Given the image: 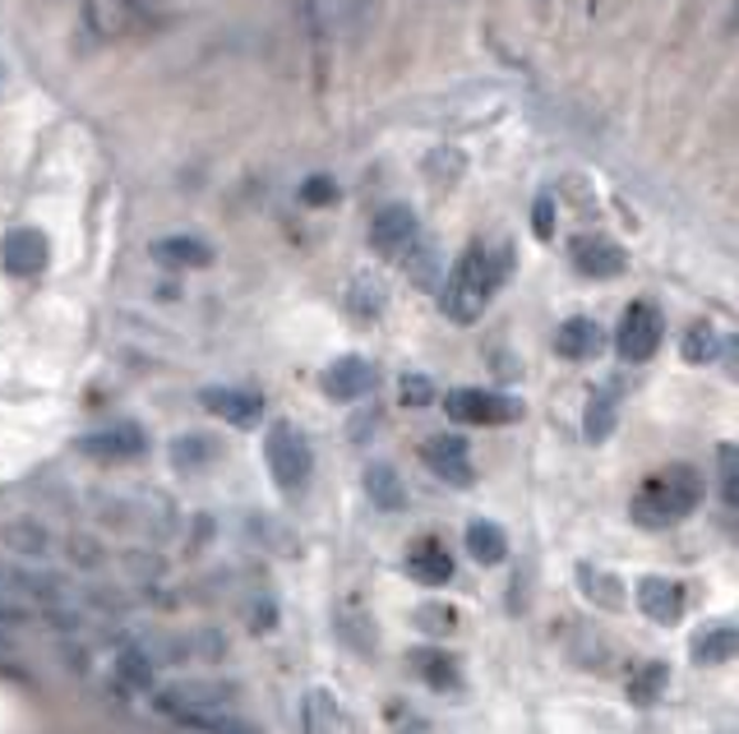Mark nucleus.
<instances>
[{"label": "nucleus", "instance_id": "ddd939ff", "mask_svg": "<svg viewBox=\"0 0 739 734\" xmlns=\"http://www.w3.org/2000/svg\"><path fill=\"white\" fill-rule=\"evenodd\" d=\"M153 706L163 712L167 721L185 725V730H199V734H259L246 716H236V712H195V706H171L163 698H153Z\"/></svg>", "mask_w": 739, "mask_h": 734}, {"label": "nucleus", "instance_id": "a211bd4d", "mask_svg": "<svg viewBox=\"0 0 739 734\" xmlns=\"http://www.w3.org/2000/svg\"><path fill=\"white\" fill-rule=\"evenodd\" d=\"M365 494H370V504L384 508V513L407 508V485H403V476L388 462H370L365 466Z\"/></svg>", "mask_w": 739, "mask_h": 734}, {"label": "nucleus", "instance_id": "c9c22d12", "mask_svg": "<svg viewBox=\"0 0 739 734\" xmlns=\"http://www.w3.org/2000/svg\"><path fill=\"white\" fill-rule=\"evenodd\" d=\"M347 305H352V314H361V319H375V314L384 310V286H375L370 277H356Z\"/></svg>", "mask_w": 739, "mask_h": 734}, {"label": "nucleus", "instance_id": "dca6fc26", "mask_svg": "<svg viewBox=\"0 0 739 734\" xmlns=\"http://www.w3.org/2000/svg\"><path fill=\"white\" fill-rule=\"evenodd\" d=\"M739 657V623H707L694 638V661L698 665H726Z\"/></svg>", "mask_w": 739, "mask_h": 734}, {"label": "nucleus", "instance_id": "e433bc0d", "mask_svg": "<svg viewBox=\"0 0 739 734\" xmlns=\"http://www.w3.org/2000/svg\"><path fill=\"white\" fill-rule=\"evenodd\" d=\"M407 273H412L416 286H426V292H430V286L439 282V254H435V245H416L412 259H407Z\"/></svg>", "mask_w": 739, "mask_h": 734}, {"label": "nucleus", "instance_id": "ea45409f", "mask_svg": "<svg viewBox=\"0 0 739 734\" xmlns=\"http://www.w3.org/2000/svg\"><path fill=\"white\" fill-rule=\"evenodd\" d=\"M29 619H33L29 600H19V596H10V591H0V628H23Z\"/></svg>", "mask_w": 739, "mask_h": 734}, {"label": "nucleus", "instance_id": "2f4dec72", "mask_svg": "<svg viewBox=\"0 0 739 734\" xmlns=\"http://www.w3.org/2000/svg\"><path fill=\"white\" fill-rule=\"evenodd\" d=\"M375 14H379V0H333V19L347 33H365L375 23Z\"/></svg>", "mask_w": 739, "mask_h": 734}, {"label": "nucleus", "instance_id": "6e6552de", "mask_svg": "<svg viewBox=\"0 0 739 734\" xmlns=\"http://www.w3.org/2000/svg\"><path fill=\"white\" fill-rule=\"evenodd\" d=\"M46 259H51V245H46V235L38 227H14L6 241H0V264H6L10 277H33L46 269Z\"/></svg>", "mask_w": 739, "mask_h": 734}, {"label": "nucleus", "instance_id": "b1692460", "mask_svg": "<svg viewBox=\"0 0 739 734\" xmlns=\"http://www.w3.org/2000/svg\"><path fill=\"white\" fill-rule=\"evenodd\" d=\"M467 555L477 564H486V568H495V564L509 559V541H504V532H499L495 522H471V527H467Z\"/></svg>", "mask_w": 739, "mask_h": 734}, {"label": "nucleus", "instance_id": "a878e982", "mask_svg": "<svg viewBox=\"0 0 739 734\" xmlns=\"http://www.w3.org/2000/svg\"><path fill=\"white\" fill-rule=\"evenodd\" d=\"M301 721H305V734H342V716H337V702L329 689H314L305 698Z\"/></svg>", "mask_w": 739, "mask_h": 734}, {"label": "nucleus", "instance_id": "1a4fd4ad", "mask_svg": "<svg viewBox=\"0 0 739 734\" xmlns=\"http://www.w3.org/2000/svg\"><path fill=\"white\" fill-rule=\"evenodd\" d=\"M153 698H163L171 706H195V712H231L236 689L222 679H176V684L157 689Z\"/></svg>", "mask_w": 739, "mask_h": 734}, {"label": "nucleus", "instance_id": "39448f33", "mask_svg": "<svg viewBox=\"0 0 739 734\" xmlns=\"http://www.w3.org/2000/svg\"><path fill=\"white\" fill-rule=\"evenodd\" d=\"M662 333H666L662 310H656L652 301H633V305L624 310L620 328H615V352H620L628 365L652 360L656 347H662Z\"/></svg>", "mask_w": 739, "mask_h": 734}, {"label": "nucleus", "instance_id": "c03bdc74", "mask_svg": "<svg viewBox=\"0 0 739 734\" xmlns=\"http://www.w3.org/2000/svg\"><path fill=\"white\" fill-rule=\"evenodd\" d=\"M532 231L541 235V241L554 231V199H550V195H545V199H537V208H532Z\"/></svg>", "mask_w": 739, "mask_h": 734}, {"label": "nucleus", "instance_id": "5701e85b", "mask_svg": "<svg viewBox=\"0 0 739 734\" xmlns=\"http://www.w3.org/2000/svg\"><path fill=\"white\" fill-rule=\"evenodd\" d=\"M577 587L587 591L592 606L601 610H624V583L615 578V573H601L592 564H577Z\"/></svg>", "mask_w": 739, "mask_h": 734}, {"label": "nucleus", "instance_id": "412c9836", "mask_svg": "<svg viewBox=\"0 0 739 734\" xmlns=\"http://www.w3.org/2000/svg\"><path fill=\"white\" fill-rule=\"evenodd\" d=\"M407 573L420 583V587H444L448 578H454V559L444 555V545L435 541H420L412 555H407Z\"/></svg>", "mask_w": 739, "mask_h": 734}, {"label": "nucleus", "instance_id": "393cba45", "mask_svg": "<svg viewBox=\"0 0 739 734\" xmlns=\"http://www.w3.org/2000/svg\"><path fill=\"white\" fill-rule=\"evenodd\" d=\"M153 657H148V647H139V642H121V651H116V679L125 689H153Z\"/></svg>", "mask_w": 739, "mask_h": 734}, {"label": "nucleus", "instance_id": "20e7f679", "mask_svg": "<svg viewBox=\"0 0 739 734\" xmlns=\"http://www.w3.org/2000/svg\"><path fill=\"white\" fill-rule=\"evenodd\" d=\"M444 411L458 426H513L522 421V402L504 398V392H486V388H454L444 398Z\"/></svg>", "mask_w": 739, "mask_h": 734}, {"label": "nucleus", "instance_id": "0eeeda50", "mask_svg": "<svg viewBox=\"0 0 739 734\" xmlns=\"http://www.w3.org/2000/svg\"><path fill=\"white\" fill-rule=\"evenodd\" d=\"M420 462H426L444 485L467 490L471 481H477V466H471L467 439H458V434H430L426 443H420Z\"/></svg>", "mask_w": 739, "mask_h": 734}, {"label": "nucleus", "instance_id": "72a5a7b5", "mask_svg": "<svg viewBox=\"0 0 739 734\" xmlns=\"http://www.w3.org/2000/svg\"><path fill=\"white\" fill-rule=\"evenodd\" d=\"M717 471H721V500L730 508H739V443H721Z\"/></svg>", "mask_w": 739, "mask_h": 734}, {"label": "nucleus", "instance_id": "79ce46f5", "mask_svg": "<svg viewBox=\"0 0 739 734\" xmlns=\"http://www.w3.org/2000/svg\"><path fill=\"white\" fill-rule=\"evenodd\" d=\"M84 606H93L102 615H116V610H125V596L112 587H93V591H84Z\"/></svg>", "mask_w": 739, "mask_h": 734}, {"label": "nucleus", "instance_id": "c756f323", "mask_svg": "<svg viewBox=\"0 0 739 734\" xmlns=\"http://www.w3.org/2000/svg\"><path fill=\"white\" fill-rule=\"evenodd\" d=\"M208 462H214V439L208 434H180L171 443V466L176 471H199Z\"/></svg>", "mask_w": 739, "mask_h": 734}, {"label": "nucleus", "instance_id": "423d86ee", "mask_svg": "<svg viewBox=\"0 0 739 734\" xmlns=\"http://www.w3.org/2000/svg\"><path fill=\"white\" fill-rule=\"evenodd\" d=\"M420 245V222L407 203H388L384 213L370 222V250L379 259H393V264H407L412 250Z\"/></svg>", "mask_w": 739, "mask_h": 734}, {"label": "nucleus", "instance_id": "de8ad7c7", "mask_svg": "<svg viewBox=\"0 0 739 734\" xmlns=\"http://www.w3.org/2000/svg\"><path fill=\"white\" fill-rule=\"evenodd\" d=\"M6 651H14V638H10V628H0V657H6Z\"/></svg>", "mask_w": 739, "mask_h": 734}, {"label": "nucleus", "instance_id": "7ed1b4c3", "mask_svg": "<svg viewBox=\"0 0 739 734\" xmlns=\"http://www.w3.org/2000/svg\"><path fill=\"white\" fill-rule=\"evenodd\" d=\"M263 462H269L273 481L282 485V494H296L305 481H310V443L301 439L296 426L278 421L269 430V443H263Z\"/></svg>", "mask_w": 739, "mask_h": 734}, {"label": "nucleus", "instance_id": "bb28decb", "mask_svg": "<svg viewBox=\"0 0 739 734\" xmlns=\"http://www.w3.org/2000/svg\"><path fill=\"white\" fill-rule=\"evenodd\" d=\"M666 684H670V665L666 661H652V665H643L638 674L628 679V702L633 706H652L656 698L666 693Z\"/></svg>", "mask_w": 739, "mask_h": 734}, {"label": "nucleus", "instance_id": "2eb2a0df", "mask_svg": "<svg viewBox=\"0 0 739 734\" xmlns=\"http://www.w3.org/2000/svg\"><path fill=\"white\" fill-rule=\"evenodd\" d=\"M573 269L583 277H615V273H624V250L615 241H605V235H577Z\"/></svg>", "mask_w": 739, "mask_h": 734}, {"label": "nucleus", "instance_id": "9d476101", "mask_svg": "<svg viewBox=\"0 0 739 734\" xmlns=\"http://www.w3.org/2000/svg\"><path fill=\"white\" fill-rule=\"evenodd\" d=\"M0 545H6L14 559L42 564V559H51V549H56V536H51V527L38 517H6L0 522Z\"/></svg>", "mask_w": 739, "mask_h": 734}, {"label": "nucleus", "instance_id": "c85d7f7f", "mask_svg": "<svg viewBox=\"0 0 739 734\" xmlns=\"http://www.w3.org/2000/svg\"><path fill=\"white\" fill-rule=\"evenodd\" d=\"M65 555H70L74 568H84V573L107 568V545H102L97 536H89V532H70L65 536Z\"/></svg>", "mask_w": 739, "mask_h": 734}, {"label": "nucleus", "instance_id": "7c9ffc66", "mask_svg": "<svg viewBox=\"0 0 739 734\" xmlns=\"http://www.w3.org/2000/svg\"><path fill=\"white\" fill-rule=\"evenodd\" d=\"M583 434L587 443H605L615 434V402L605 398V392H596V398L587 402V416H583Z\"/></svg>", "mask_w": 739, "mask_h": 734}, {"label": "nucleus", "instance_id": "473e14b6", "mask_svg": "<svg viewBox=\"0 0 739 734\" xmlns=\"http://www.w3.org/2000/svg\"><path fill=\"white\" fill-rule=\"evenodd\" d=\"M717 347H721V337H717V328H711L707 319H698L689 333H684V360H689V365H702V360H711V356H717Z\"/></svg>", "mask_w": 739, "mask_h": 734}, {"label": "nucleus", "instance_id": "37998d69", "mask_svg": "<svg viewBox=\"0 0 739 734\" xmlns=\"http://www.w3.org/2000/svg\"><path fill=\"white\" fill-rule=\"evenodd\" d=\"M301 199H305V203H333V199H337V186H333L329 176H310L305 186H301Z\"/></svg>", "mask_w": 739, "mask_h": 734}, {"label": "nucleus", "instance_id": "4c0bfd02", "mask_svg": "<svg viewBox=\"0 0 739 734\" xmlns=\"http://www.w3.org/2000/svg\"><path fill=\"white\" fill-rule=\"evenodd\" d=\"M398 398H403V407H430L435 402V384L426 375H403Z\"/></svg>", "mask_w": 739, "mask_h": 734}, {"label": "nucleus", "instance_id": "4be33fe9", "mask_svg": "<svg viewBox=\"0 0 739 734\" xmlns=\"http://www.w3.org/2000/svg\"><path fill=\"white\" fill-rule=\"evenodd\" d=\"M412 670L426 679L430 689H458V661L448 657V651H439V647H412Z\"/></svg>", "mask_w": 739, "mask_h": 734}, {"label": "nucleus", "instance_id": "f03ea898", "mask_svg": "<svg viewBox=\"0 0 739 734\" xmlns=\"http://www.w3.org/2000/svg\"><path fill=\"white\" fill-rule=\"evenodd\" d=\"M702 504V481L694 466H666L662 476H652L628 504V517L643 532H666L679 517H689Z\"/></svg>", "mask_w": 739, "mask_h": 734}, {"label": "nucleus", "instance_id": "4468645a", "mask_svg": "<svg viewBox=\"0 0 739 734\" xmlns=\"http://www.w3.org/2000/svg\"><path fill=\"white\" fill-rule=\"evenodd\" d=\"M638 610L662 623V628H675L684 619V587L670 583V578H643L638 583Z\"/></svg>", "mask_w": 739, "mask_h": 734}, {"label": "nucleus", "instance_id": "a18cd8bd", "mask_svg": "<svg viewBox=\"0 0 739 734\" xmlns=\"http://www.w3.org/2000/svg\"><path fill=\"white\" fill-rule=\"evenodd\" d=\"M416 619H420V623H439V628H448V633H454V623H458L454 610H420Z\"/></svg>", "mask_w": 739, "mask_h": 734}, {"label": "nucleus", "instance_id": "f704fd0d", "mask_svg": "<svg viewBox=\"0 0 739 734\" xmlns=\"http://www.w3.org/2000/svg\"><path fill=\"white\" fill-rule=\"evenodd\" d=\"M185 651H190V661H208V665H218L227 657V642L218 628H199V633L185 638Z\"/></svg>", "mask_w": 739, "mask_h": 734}, {"label": "nucleus", "instance_id": "f257e3e1", "mask_svg": "<svg viewBox=\"0 0 739 734\" xmlns=\"http://www.w3.org/2000/svg\"><path fill=\"white\" fill-rule=\"evenodd\" d=\"M513 273V250L504 245L499 254H490L486 245H471L458 264H454V273H448V282H444V314L454 324H477L481 319V310H486V301H490V292L499 282H504Z\"/></svg>", "mask_w": 739, "mask_h": 734}, {"label": "nucleus", "instance_id": "f8f14e48", "mask_svg": "<svg viewBox=\"0 0 739 734\" xmlns=\"http://www.w3.org/2000/svg\"><path fill=\"white\" fill-rule=\"evenodd\" d=\"M199 402L214 416H222V421H231L236 430H254L263 421V398L246 388H204Z\"/></svg>", "mask_w": 739, "mask_h": 734}, {"label": "nucleus", "instance_id": "49530a36", "mask_svg": "<svg viewBox=\"0 0 739 734\" xmlns=\"http://www.w3.org/2000/svg\"><path fill=\"white\" fill-rule=\"evenodd\" d=\"M726 29H730V33H739V0H735L730 14H726Z\"/></svg>", "mask_w": 739, "mask_h": 734}, {"label": "nucleus", "instance_id": "58836bf2", "mask_svg": "<svg viewBox=\"0 0 739 734\" xmlns=\"http://www.w3.org/2000/svg\"><path fill=\"white\" fill-rule=\"evenodd\" d=\"M129 573H135V578H163V573H167V564H163V555H148V549H129V555L121 559Z\"/></svg>", "mask_w": 739, "mask_h": 734}, {"label": "nucleus", "instance_id": "f3484780", "mask_svg": "<svg viewBox=\"0 0 739 734\" xmlns=\"http://www.w3.org/2000/svg\"><path fill=\"white\" fill-rule=\"evenodd\" d=\"M153 254L171 269H208L214 264V245L199 241V235H163V241H153Z\"/></svg>", "mask_w": 739, "mask_h": 734}, {"label": "nucleus", "instance_id": "cd10ccee", "mask_svg": "<svg viewBox=\"0 0 739 734\" xmlns=\"http://www.w3.org/2000/svg\"><path fill=\"white\" fill-rule=\"evenodd\" d=\"M611 642H605L596 628H577V638H573V661L583 665V670H592V674H605L611 670Z\"/></svg>", "mask_w": 739, "mask_h": 734}, {"label": "nucleus", "instance_id": "9b49d317", "mask_svg": "<svg viewBox=\"0 0 739 734\" xmlns=\"http://www.w3.org/2000/svg\"><path fill=\"white\" fill-rule=\"evenodd\" d=\"M320 388H324V398H333V402H356V398H365V392L375 388V365H370L365 356H342L320 375Z\"/></svg>", "mask_w": 739, "mask_h": 734}, {"label": "nucleus", "instance_id": "a19ab883", "mask_svg": "<svg viewBox=\"0 0 739 734\" xmlns=\"http://www.w3.org/2000/svg\"><path fill=\"white\" fill-rule=\"evenodd\" d=\"M717 360H721V370L730 384H739V333H726L721 337V347H717Z\"/></svg>", "mask_w": 739, "mask_h": 734}, {"label": "nucleus", "instance_id": "6ab92c4d", "mask_svg": "<svg viewBox=\"0 0 739 734\" xmlns=\"http://www.w3.org/2000/svg\"><path fill=\"white\" fill-rule=\"evenodd\" d=\"M79 449H84L89 458H139L144 453V430L139 426H121V430H107V434H89V439H79Z\"/></svg>", "mask_w": 739, "mask_h": 734}, {"label": "nucleus", "instance_id": "aec40b11", "mask_svg": "<svg viewBox=\"0 0 739 734\" xmlns=\"http://www.w3.org/2000/svg\"><path fill=\"white\" fill-rule=\"evenodd\" d=\"M601 347H605V333L592 319H569L554 333V352L564 360H592V356H601Z\"/></svg>", "mask_w": 739, "mask_h": 734}]
</instances>
